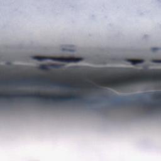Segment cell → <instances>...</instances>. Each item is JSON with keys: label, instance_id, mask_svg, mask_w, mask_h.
I'll use <instances>...</instances> for the list:
<instances>
[{"label": "cell", "instance_id": "cell-1", "mask_svg": "<svg viewBox=\"0 0 161 161\" xmlns=\"http://www.w3.org/2000/svg\"><path fill=\"white\" fill-rule=\"evenodd\" d=\"M62 65L61 64H46L43 65V67L46 69H50V68H57V67H62Z\"/></svg>", "mask_w": 161, "mask_h": 161}]
</instances>
